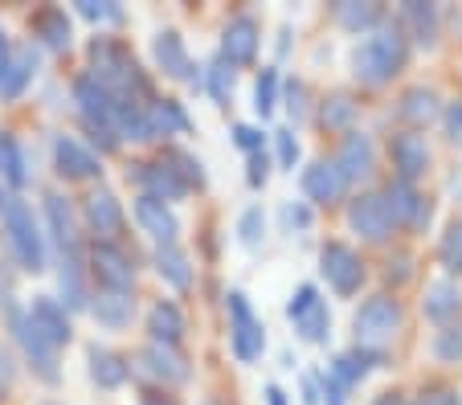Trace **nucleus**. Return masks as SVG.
Returning a JSON list of instances; mask_svg holds the SVG:
<instances>
[{"label": "nucleus", "mask_w": 462, "mask_h": 405, "mask_svg": "<svg viewBox=\"0 0 462 405\" xmlns=\"http://www.w3.org/2000/svg\"><path fill=\"white\" fill-rule=\"evenodd\" d=\"M87 78L98 82L123 111H143V106L152 103L148 78L140 74L135 58H131L119 41H106V37H95V41H90V74Z\"/></svg>", "instance_id": "obj_1"}, {"label": "nucleus", "mask_w": 462, "mask_h": 405, "mask_svg": "<svg viewBox=\"0 0 462 405\" xmlns=\"http://www.w3.org/2000/svg\"><path fill=\"white\" fill-rule=\"evenodd\" d=\"M405 58H410V41H405L402 25L397 21H381L352 53V74L365 87H384V82H393L405 70Z\"/></svg>", "instance_id": "obj_2"}, {"label": "nucleus", "mask_w": 462, "mask_h": 405, "mask_svg": "<svg viewBox=\"0 0 462 405\" xmlns=\"http://www.w3.org/2000/svg\"><path fill=\"white\" fill-rule=\"evenodd\" d=\"M0 217H5V234H9V250L17 258V266L29 274H42L45 234H42V221L33 217V209L21 197H0Z\"/></svg>", "instance_id": "obj_3"}, {"label": "nucleus", "mask_w": 462, "mask_h": 405, "mask_svg": "<svg viewBox=\"0 0 462 405\" xmlns=\"http://www.w3.org/2000/svg\"><path fill=\"white\" fill-rule=\"evenodd\" d=\"M352 332H356V348L381 353L384 344H393L397 332H402V303L393 299V295H373V299H365L360 311L352 316Z\"/></svg>", "instance_id": "obj_4"}, {"label": "nucleus", "mask_w": 462, "mask_h": 405, "mask_svg": "<svg viewBox=\"0 0 462 405\" xmlns=\"http://www.w3.org/2000/svg\"><path fill=\"white\" fill-rule=\"evenodd\" d=\"M5 324H9L13 340L21 344V353H25L29 369H33L45 385H53V381H58V348H53V344L45 340L33 324H29L25 311H17L13 303H5Z\"/></svg>", "instance_id": "obj_5"}, {"label": "nucleus", "mask_w": 462, "mask_h": 405, "mask_svg": "<svg viewBox=\"0 0 462 405\" xmlns=\"http://www.w3.org/2000/svg\"><path fill=\"white\" fill-rule=\"evenodd\" d=\"M229 344H234V356L242 364L258 361L262 348H266V332H262V319L250 311L242 291H229Z\"/></svg>", "instance_id": "obj_6"}, {"label": "nucleus", "mask_w": 462, "mask_h": 405, "mask_svg": "<svg viewBox=\"0 0 462 405\" xmlns=\"http://www.w3.org/2000/svg\"><path fill=\"white\" fill-rule=\"evenodd\" d=\"M90 274L98 279V291H123L131 295L135 282V258L115 242H95L90 246Z\"/></svg>", "instance_id": "obj_7"}, {"label": "nucleus", "mask_w": 462, "mask_h": 405, "mask_svg": "<svg viewBox=\"0 0 462 405\" xmlns=\"http://www.w3.org/2000/svg\"><path fill=\"white\" fill-rule=\"evenodd\" d=\"M319 271L323 279L332 282L336 295H356L360 282H365V262H360V254L348 242H328L319 250Z\"/></svg>", "instance_id": "obj_8"}, {"label": "nucleus", "mask_w": 462, "mask_h": 405, "mask_svg": "<svg viewBox=\"0 0 462 405\" xmlns=\"http://www.w3.org/2000/svg\"><path fill=\"white\" fill-rule=\"evenodd\" d=\"M381 197H384V205H389V213H393V221H397V226L413 229V234H426L434 205L418 193V185H410V180H389Z\"/></svg>", "instance_id": "obj_9"}, {"label": "nucleus", "mask_w": 462, "mask_h": 405, "mask_svg": "<svg viewBox=\"0 0 462 405\" xmlns=\"http://www.w3.org/2000/svg\"><path fill=\"white\" fill-rule=\"evenodd\" d=\"M152 53H156V66L168 74V78L176 82H189L192 90H205V74L201 66L189 58V50H184V37L176 33V29H164V33L156 37V45H152Z\"/></svg>", "instance_id": "obj_10"}, {"label": "nucleus", "mask_w": 462, "mask_h": 405, "mask_svg": "<svg viewBox=\"0 0 462 405\" xmlns=\"http://www.w3.org/2000/svg\"><path fill=\"white\" fill-rule=\"evenodd\" d=\"M348 226L356 229L365 242H389L397 221H393L389 205H384L381 193H360L356 201L348 205Z\"/></svg>", "instance_id": "obj_11"}, {"label": "nucleus", "mask_w": 462, "mask_h": 405, "mask_svg": "<svg viewBox=\"0 0 462 405\" xmlns=\"http://www.w3.org/2000/svg\"><path fill=\"white\" fill-rule=\"evenodd\" d=\"M258 45H262V29L254 17H234L226 29H221V62L226 66H250L258 58Z\"/></svg>", "instance_id": "obj_12"}, {"label": "nucleus", "mask_w": 462, "mask_h": 405, "mask_svg": "<svg viewBox=\"0 0 462 405\" xmlns=\"http://www.w3.org/2000/svg\"><path fill=\"white\" fill-rule=\"evenodd\" d=\"M332 164L340 168V177L348 180V185H356V180H368L376 172V148H373V140H368L365 132H356V127H352V132L340 140V152H336Z\"/></svg>", "instance_id": "obj_13"}, {"label": "nucleus", "mask_w": 462, "mask_h": 405, "mask_svg": "<svg viewBox=\"0 0 462 405\" xmlns=\"http://www.w3.org/2000/svg\"><path fill=\"white\" fill-rule=\"evenodd\" d=\"M389 156H393V168H397V180L418 185L430 168V143L418 132H397L389 140Z\"/></svg>", "instance_id": "obj_14"}, {"label": "nucleus", "mask_w": 462, "mask_h": 405, "mask_svg": "<svg viewBox=\"0 0 462 405\" xmlns=\"http://www.w3.org/2000/svg\"><path fill=\"white\" fill-rule=\"evenodd\" d=\"M53 168H58V177H66V180H90L103 172V160L90 148H82L74 135H58V140H53Z\"/></svg>", "instance_id": "obj_15"}, {"label": "nucleus", "mask_w": 462, "mask_h": 405, "mask_svg": "<svg viewBox=\"0 0 462 405\" xmlns=\"http://www.w3.org/2000/svg\"><path fill=\"white\" fill-rule=\"evenodd\" d=\"M29 324L37 327V332L45 336V340L53 344V348H66V344L74 340V324H70V316H66V308H61L53 295H37L33 303H29Z\"/></svg>", "instance_id": "obj_16"}, {"label": "nucleus", "mask_w": 462, "mask_h": 405, "mask_svg": "<svg viewBox=\"0 0 462 405\" xmlns=\"http://www.w3.org/2000/svg\"><path fill=\"white\" fill-rule=\"evenodd\" d=\"M303 197L315 205H340L348 197V180L332 160H315L311 168H303Z\"/></svg>", "instance_id": "obj_17"}, {"label": "nucleus", "mask_w": 462, "mask_h": 405, "mask_svg": "<svg viewBox=\"0 0 462 405\" xmlns=\"http://www.w3.org/2000/svg\"><path fill=\"white\" fill-rule=\"evenodd\" d=\"M33 74H37V50L33 45H17V50H9V58H5V66H0V98H5V103L21 98L29 90V82H33Z\"/></svg>", "instance_id": "obj_18"}, {"label": "nucleus", "mask_w": 462, "mask_h": 405, "mask_svg": "<svg viewBox=\"0 0 462 405\" xmlns=\"http://www.w3.org/2000/svg\"><path fill=\"white\" fill-rule=\"evenodd\" d=\"M82 213H87V226H90V234H95V242H111L123 229V205L111 189H95V193L87 197V209Z\"/></svg>", "instance_id": "obj_19"}, {"label": "nucleus", "mask_w": 462, "mask_h": 405, "mask_svg": "<svg viewBox=\"0 0 462 405\" xmlns=\"http://www.w3.org/2000/svg\"><path fill=\"white\" fill-rule=\"evenodd\" d=\"M421 316L438 327H450L462 316V291L454 279H438L426 287V299H421Z\"/></svg>", "instance_id": "obj_20"}, {"label": "nucleus", "mask_w": 462, "mask_h": 405, "mask_svg": "<svg viewBox=\"0 0 462 405\" xmlns=\"http://www.w3.org/2000/svg\"><path fill=\"white\" fill-rule=\"evenodd\" d=\"M127 177H135V185L143 189V197H152V201H180L189 189L180 185V177H176L172 168L160 160V164H135V172H127Z\"/></svg>", "instance_id": "obj_21"}, {"label": "nucleus", "mask_w": 462, "mask_h": 405, "mask_svg": "<svg viewBox=\"0 0 462 405\" xmlns=\"http://www.w3.org/2000/svg\"><path fill=\"white\" fill-rule=\"evenodd\" d=\"M140 364H143V373H152V377L160 381V385H184V381L192 377L189 361H184L176 348H168V344H148Z\"/></svg>", "instance_id": "obj_22"}, {"label": "nucleus", "mask_w": 462, "mask_h": 405, "mask_svg": "<svg viewBox=\"0 0 462 405\" xmlns=\"http://www.w3.org/2000/svg\"><path fill=\"white\" fill-rule=\"evenodd\" d=\"M135 221H140L143 234H152V238H156L160 246H176L180 221H176V213L168 209L164 201H152V197H143V193H140V201H135Z\"/></svg>", "instance_id": "obj_23"}, {"label": "nucleus", "mask_w": 462, "mask_h": 405, "mask_svg": "<svg viewBox=\"0 0 462 405\" xmlns=\"http://www.w3.org/2000/svg\"><path fill=\"white\" fill-rule=\"evenodd\" d=\"M143 119H148V135H152V140H168V135L192 132L184 106L172 103V98H152V103L143 106Z\"/></svg>", "instance_id": "obj_24"}, {"label": "nucleus", "mask_w": 462, "mask_h": 405, "mask_svg": "<svg viewBox=\"0 0 462 405\" xmlns=\"http://www.w3.org/2000/svg\"><path fill=\"white\" fill-rule=\"evenodd\" d=\"M29 29H33V37L45 45V50H66L70 45V17H66V9H58V5H45V9L33 13V21H29Z\"/></svg>", "instance_id": "obj_25"}, {"label": "nucleus", "mask_w": 462, "mask_h": 405, "mask_svg": "<svg viewBox=\"0 0 462 405\" xmlns=\"http://www.w3.org/2000/svg\"><path fill=\"white\" fill-rule=\"evenodd\" d=\"M397 115H402L405 124H410V132H418V127L434 124L438 115H442V106H438V95L430 87H410L402 95V106H397Z\"/></svg>", "instance_id": "obj_26"}, {"label": "nucleus", "mask_w": 462, "mask_h": 405, "mask_svg": "<svg viewBox=\"0 0 462 405\" xmlns=\"http://www.w3.org/2000/svg\"><path fill=\"white\" fill-rule=\"evenodd\" d=\"M148 332H152V344H168L176 348L184 336V311L176 308L172 299H160L156 308L148 311Z\"/></svg>", "instance_id": "obj_27"}, {"label": "nucleus", "mask_w": 462, "mask_h": 405, "mask_svg": "<svg viewBox=\"0 0 462 405\" xmlns=\"http://www.w3.org/2000/svg\"><path fill=\"white\" fill-rule=\"evenodd\" d=\"M402 33H410L418 45H434L438 41V9L434 5H421V0H410L397 17Z\"/></svg>", "instance_id": "obj_28"}, {"label": "nucleus", "mask_w": 462, "mask_h": 405, "mask_svg": "<svg viewBox=\"0 0 462 405\" xmlns=\"http://www.w3.org/2000/svg\"><path fill=\"white\" fill-rule=\"evenodd\" d=\"M381 364V353H368V348H352V353H340L336 356V364L328 373H332L336 381H340L344 389H356L360 381L368 377V373Z\"/></svg>", "instance_id": "obj_29"}, {"label": "nucleus", "mask_w": 462, "mask_h": 405, "mask_svg": "<svg viewBox=\"0 0 462 405\" xmlns=\"http://www.w3.org/2000/svg\"><path fill=\"white\" fill-rule=\"evenodd\" d=\"M90 311H95V319L103 327H111V332H119V327L131 324V316H135V299L123 291H98L95 303H90Z\"/></svg>", "instance_id": "obj_30"}, {"label": "nucleus", "mask_w": 462, "mask_h": 405, "mask_svg": "<svg viewBox=\"0 0 462 405\" xmlns=\"http://www.w3.org/2000/svg\"><path fill=\"white\" fill-rule=\"evenodd\" d=\"M0 180H9V189H17V193L33 180L29 177V160L13 132H0Z\"/></svg>", "instance_id": "obj_31"}, {"label": "nucleus", "mask_w": 462, "mask_h": 405, "mask_svg": "<svg viewBox=\"0 0 462 405\" xmlns=\"http://www.w3.org/2000/svg\"><path fill=\"white\" fill-rule=\"evenodd\" d=\"M87 361H90V377H95L103 389H119L123 381H127V373H131L127 361H123L119 353H111V348H98V344L87 353Z\"/></svg>", "instance_id": "obj_32"}, {"label": "nucleus", "mask_w": 462, "mask_h": 405, "mask_svg": "<svg viewBox=\"0 0 462 405\" xmlns=\"http://www.w3.org/2000/svg\"><path fill=\"white\" fill-rule=\"evenodd\" d=\"M336 21H340L348 33H373L376 25L384 21V13H381V5H360V0H340L336 5Z\"/></svg>", "instance_id": "obj_33"}, {"label": "nucleus", "mask_w": 462, "mask_h": 405, "mask_svg": "<svg viewBox=\"0 0 462 405\" xmlns=\"http://www.w3.org/2000/svg\"><path fill=\"white\" fill-rule=\"evenodd\" d=\"M45 217H50L53 242H58L61 254H66V250H79V238H74V217H70V205H66V197H58V193L45 197Z\"/></svg>", "instance_id": "obj_34"}, {"label": "nucleus", "mask_w": 462, "mask_h": 405, "mask_svg": "<svg viewBox=\"0 0 462 405\" xmlns=\"http://www.w3.org/2000/svg\"><path fill=\"white\" fill-rule=\"evenodd\" d=\"M352 124H356V103H352L348 95L323 98V106H319V127H323V132L348 135V132H352Z\"/></svg>", "instance_id": "obj_35"}, {"label": "nucleus", "mask_w": 462, "mask_h": 405, "mask_svg": "<svg viewBox=\"0 0 462 405\" xmlns=\"http://www.w3.org/2000/svg\"><path fill=\"white\" fill-rule=\"evenodd\" d=\"M152 262H156V274L160 279H168L172 287H189L192 282V266H189V254H184L180 246H156V254H152Z\"/></svg>", "instance_id": "obj_36"}, {"label": "nucleus", "mask_w": 462, "mask_h": 405, "mask_svg": "<svg viewBox=\"0 0 462 405\" xmlns=\"http://www.w3.org/2000/svg\"><path fill=\"white\" fill-rule=\"evenodd\" d=\"M295 332H299V340H307V344H323V340H328V336H332V311H328V303L315 299L311 308L295 319Z\"/></svg>", "instance_id": "obj_37"}, {"label": "nucleus", "mask_w": 462, "mask_h": 405, "mask_svg": "<svg viewBox=\"0 0 462 405\" xmlns=\"http://www.w3.org/2000/svg\"><path fill=\"white\" fill-rule=\"evenodd\" d=\"M61 295H66V303H61V308H87L79 250H66V254H61Z\"/></svg>", "instance_id": "obj_38"}, {"label": "nucleus", "mask_w": 462, "mask_h": 405, "mask_svg": "<svg viewBox=\"0 0 462 405\" xmlns=\"http://www.w3.org/2000/svg\"><path fill=\"white\" fill-rule=\"evenodd\" d=\"M438 262L446 274H462V221H450L438 242Z\"/></svg>", "instance_id": "obj_39"}, {"label": "nucleus", "mask_w": 462, "mask_h": 405, "mask_svg": "<svg viewBox=\"0 0 462 405\" xmlns=\"http://www.w3.org/2000/svg\"><path fill=\"white\" fill-rule=\"evenodd\" d=\"M274 106H279V70H274V66H262L258 87H254V111L266 119Z\"/></svg>", "instance_id": "obj_40"}, {"label": "nucleus", "mask_w": 462, "mask_h": 405, "mask_svg": "<svg viewBox=\"0 0 462 405\" xmlns=\"http://www.w3.org/2000/svg\"><path fill=\"white\" fill-rule=\"evenodd\" d=\"M205 90L213 95V103L217 106H229V95H234V66H226L217 58V62L205 70Z\"/></svg>", "instance_id": "obj_41"}, {"label": "nucleus", "mask_w": 462, "mask_h": 405, "mask_svg": "<svg viewBox=\"0 0 462 405\" xmlns=\"http://www.w3.org/2000/svg\"><path fill=\"white\" fill-rule=\"evenodd\" d=\"M434 356L442 364H462V324H450L434 336Z\"/></svg>", "instance_id": "obj_42"}, {"label": "nucleus", "mask_w": 462, "mask_h": 405, "mask_svg": "<svg viewBox=\"0 0 462 405\" xmlns=\"http://www.w3.org/2000/svg\"><path fill=\"white\" fill-rule=\"evenodd\" d=\"M164 164L172 168L176 177H180V185H184V189H189V185H197V189H201V185H205L201 160H192L189 152H168V156H164Z\"/></svg>", "instance_id": "obj_43"}, {"label": "nucleus", "mask_w": 462, "mask_h": 405, "mask_svg": "<svg viewBox=\"0 0 462 405\" xmlns=\"http://www.w3.org/2000/svg\"><path fill=\"white\" fill-rule=\"evenodd\" d=\"M262 234H266V213L254 205V209H245L242 221H237V242H242V246H258Z\"/></svg>", "instance_id": "obj_44"}, {"label": "nucleus", "mask_w": 462, "mask_h": 405, "mask_svg": "<svg viewBox=\"0 0 462 405\" xmlns=\"http://www.w3.org/2000/svg\"><path fill=\"white\" fill-rule=\"evenodd\" d=\"M274 143H279V168H287V172H295V160H299V140L291 127H279L274 132Z\"/></svg>", "instance_id": "obj_45"}, {"label": "nucleus", "mask_w": 462, "mask_h": 405, "mask_svg": "<svg viewBox=\"0 0 462 405\" xmlns=\"http://www.w3.org/2000/svg\"><path fill=\"white\" fill-rule=\"evenodd\" d=\"M79 13L87 21H119L123 17V9L111 5V0H79Z\"/></svg>", "instance_id": "obj_46"}, {"label": "nucleus", "mask_w": 462, "mask_h": 405, "mask_svg": "<svg viewBox=\"0 0 462 405\" xmlns=\"http://www.w3.org/2000/svg\"><path fill=\"white\" fill-rule=\"evenodd\" d=\"M418 405H462V397H458V389H450V385H426Z\"/></svg>", "instance_id": "obj_47"}, {"label": "nucleus", "mask_w": 462, "mask_h": 405, "mask_svg": "<svg viewBox=\"0 0 462 405\" xmlns=\"http://www.w3.org/2000/svg\"><path fill=\"white\" fill-rule=\"evenodd\" d=\"M234 143L245 152V156H254V152H262L266 135H262L258 127H250V124H237V127H234Z\"/></svg>", "instance_id": "obj_48"}, {"label": "nucleus", "mask_w": 462, "mask_h": 405, "mask_svg": "<svg viewBox=\"0 0 462 405\" xmlns=\"http://www.w3.org/2000/svg\"><path fill=\"white\" fill-rule=\"evenodd\" d=\"M245 164H250V172H245L250 189H262V185H266V177H271V156H266V152H254Z\"/></svg>", "instance_id": "obj_49"}, {"label": "nucleus", "mask_w": 462, "mask_h": 405, "mask_svg": "<svg viewBox=\"0 0 462 405\" xmlns=\"http://www.w3.org/2000/svg\"><path fill=\"white\" fill-rule=\"evenodd\" d=\"M442 124H446V135H450V143H462V98L446 103Z\"/></svg>", "instance_id": "obj_50"}, {"label": "nucleus", "mask_w": 462, "mask_h": 405, "mask_svg": "<svg viewBox=\"0 0 462 405\" xmlns=\"http://www.w3.org/2000/svg\"><path fill=\"white\" fill-rule=\"evenodd\" d=\"M287 111H291V119H295V124L307 115V87H303L299 78L287 82Z\"/></svg>", "instance_id": "obj_51"}, {"label": "nucleus", "mask_w": 462, "mask_h": 405, "mask_svg": "<svg viewBox=\"0 0 462 405\" xmlns=\"http://www.w3.org/2000/svg\"><path fill=\"white\" fill-rule=\"evenodd\" d=\"M315 299H319V291H315L311 282H303V287H299V291L291 295V303H287V316H291V319H299V316H303L307 308H311Z\"/></svg>", "instance_id": "obj_52"}, {"label": "nucleus", "mask_w": 462, "mask_h": 405, "mask_svg": "<svg viewBox=\"0 0 462 405\" xmlns=\"http://www.w3.org/2000/svg\"><path fill=\"white\" fill-rule=\"evenodd\" d=\"M282 226H287V229H307V226H311V209H307L303 201L287 205V209H282Z\"/></svg>", "instance_id": "obj_53"}, {"label": "nucleus", "mask_w": 462, "mask_h": 405, "mask_svg": "<svg viewBox=\"0 0 462 405\" xmlns=\"http://www.w3.org/2000/svg\"><path fill=\"white\" fill-rule=\"evenodd\" d=\"M410 266H413V258L410 254H397V258H389V279L393 282H405V279H410Z\"/></svg>", "instance_id": "obj_54"}, {"label": "nucleus", "mask_w": 462, "mask_h": 405, "mask_svg": "<svg viewBox=\"0 0 462 405\" xmlns=\"http://www.w3.org/2000/svg\"><path fill=\"white\" fill-rule=\"evenodd\" d=\"M140 405H176V397L164 393V389H148V393L140 397Z\"/></svg>", "instance_id": "obj_55"}, {"label": "nucleus", "mask_w": 462, "mask_h": 405, "mask_svg": "<svg viewBox=\"0 0 462 405\" xmlns=\"http://www.w3.org/2000/svg\"><path fill=\"white\" fill-rule=\"evenodd\" d=\"M319 397H323V393H319V385H315V381L307 377V381H303V405H319Z\"/></svg>", "instance_id": "obj_56"}, {"label": "nucleus", "mask_w": 462, "mask_h": 405, "mask_svg": "<svg viewBox=\"0 0 462 405\" xmlns=\"http://www.w3.org/2000/svg\"><path fill=\"white\" fill-rule=\"evenodd\" d=\"M9 381H13V364H9V356L0 353V393L9 389Z\"/></svg>", "instance_id": "obj_57"}, {"label": "nucleus", "mask_w": 462, "mask_h": 405, "mask_svg": "<svg viewBox=\"0 0 462 405\" xmlns=\"http://www.w3.org/2000/svg\"><path fill=\"white\" fill-rule=\"evenodd\" d=\"M266 405H287V393H282L279 385H271L266 389Z\"/></svg>", "instance_id": "obj_58"}, {"label": "nucleus", "mask_w": 462, "mask_h": 405, "mask_svg": "<svg viewBox=\"0 0 462 405\" xmlns=\"http://www.w3.org/2000/svg\"><path fill=\"white\" fill-rule=\"evenodd\" d=\"M373 405H405V397L402 393H381Z\"/></svg>", "instance_id": "obj_59"}, {"label": "nucleus", "mask_w": 462, "mask_h": 405, "mask_svg": "<svg viewBox=\"0 0 462 405\" xmlns=\"http://www.w3.org/2000/svg\"><path fill=\"white\" fill-rule=\"evenodd\" d=\"M9 50H13V45H9V37H5V25H0V66H5V58H9Z\"/></svg>", "instance_id": "obj_60"}, {"label": "nucleus", "mask_w": 462, "mask_h": 405, "mask_svg": "<svg viewBox=\"0 0 462 405\" xmlns=\"http://www.w3.org/2000/svg\"><path fill=\"white\" fill-rule=\"evenodd\" d=\"M205 405H217V401H205Z\"/></svg>", "instance_id": "obj_61"}]
</instances>
